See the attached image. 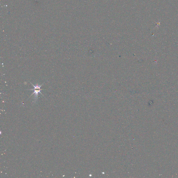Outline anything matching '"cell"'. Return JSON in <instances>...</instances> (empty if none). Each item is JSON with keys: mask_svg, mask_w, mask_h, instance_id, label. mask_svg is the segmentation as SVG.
Returning a JSON list of instances; mask_svg holds the SVG:
<instances>
[{"mask_svg": "<svg viewBox=\"0 0 178 178\" xmlns=\"http://www.w3.org/2000/svg\"><path fill=\"white\" fill-rule=\"evenodd\" d=\"M30 83L31 84H32V85H33V86L34 87V89H27V90H34V92L33 93V94H32V95H31L30 96L29 98L31 97V96L32 95H33V94H35V99H36V100L37 98V97H38V95L39 93H40V94L43 95V96H44L43 94H42V93H41V92H40V91H41V90H42L45 89H41V87L42 86V84H44V83L42 84H41V85H39V84H36V86H35V85H33V84L32 83H31V82H30Z\"/></svg>", "mask_w": 178, "mask_h": 178, "instance_id": "1", "label": "cell"}]
</instances>
